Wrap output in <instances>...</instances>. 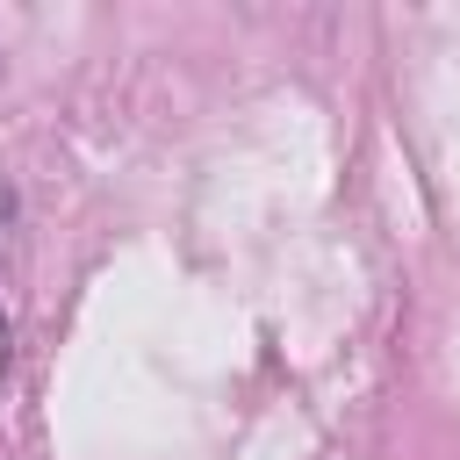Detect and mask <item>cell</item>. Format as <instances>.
<instances>
[{"label":"cell","instance_id":"cell-1","mask_svg":"<svg viewBox=\"0 0 460 460\" xmlns=\"http://www.w3.org/2000/svg\"><path fill=\"white\" fill-rule=\"evenodd\" d=\"M7 359H14V323H7V309H0V381H7Z\"/></svg>","mask_w":460,"mask_h":460}]
</instances>
